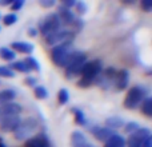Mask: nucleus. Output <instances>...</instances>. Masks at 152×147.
<instances>
[{
    "mask_svg": "<svg viewBox=\"0 0 152 147\" xmlns=\"http://www.w3.org/2000/svg\"><path fill=\"white\" fill-rule=\"evenodd\" d=\"M128 79H129V75H128V71L127 70H121L120 72H118L115 75V80H116V87L118 90H124L127 86H128Z\"/></svg>",
    "mask_w": 152,
    "mask_h": 147,
    "instance_id": "4468645a",
    "label": "nucleus"
},
{
    "mask_svg": "<svg viewBox=\"0 0 152 147\" xmlns=\"http://www.w3.org/2000/svg\"><path fill=\"white\" fill-rule=\"evenodd\" d=\"M140 127H139V124L137 123H135V122H131V123H128L126 126V131L127 132H129V134H131V132H135V131H137V130H139Z\"/></svg>",
    "mask_w": 152,
    "mask_h": 147,
    "instance_id": "c85d7f7f",
    "label": "nucleus"
},
{
    "mask_svg": "<svg viewBox=\"0 0 152 147\" xmlns=\"http://www.w3.org/2000/svg\"><path fill=\"white\" fill-rule=\"evenodd\" d=\"M87 147H96V146H94L92 143H88V145H87Z\"/></svg>",
    "mask_w": 152,
    "mask_h": 147,
    "instance_id": "e433bc0d",
    "label": "nucleus"
},
{
    "mask_svg": "<svg viewBox=\"0 0 152 147\" xmlns=\"http://www.w3.org/2000/svg\"><path fill=\"white\" fill-rule=\"evenodd\" d=\"M145 99V88L142 86H135L128 91L124 100V106L127 108H135Z\"/></svg>",
    "mask_w": 152,
    "mask_h": 147,
    "instance_id": "20e7f679",
    "label": "nucleus"
},
{
    "mask_svg": "<svg viewBox=\"0 0 152 147\" xmlns=\"http://www.w3.org/2000/svg\"><path fill=\"white\" fill-rule=\"evenodd\" d=\"M40 5H42V7L48 8V7L55 5V1H53V0H40Z\"/></svg>",
    "mask_w": 152,
    "mask_h": 147,
    "instance_id": "7c9ffc66",
    "label": "nucleus"
},
{
    "mask_svg": "<svg viewBox=\"0 0 152 147\" xmlns=\"http://www.w3.org/2000/svg\"><path fill=\"white\" fill-rule=\"evenodd\" d=\"M59 102L61 103V104H66L67 102H68V91H67L66 88H61L60 91H59Z\"/></svg>",
    "mask_w": 152,
    "mask_h": 147,
    "instance_id": "bb28decb",
    "label": "nucleus"
},
{
    "mask_svg": "<svg viewBox=\"0 0 152 147\" xmlns=\"http://www.w3.org/2000/svg\"><path fill=\"white\" fill-rule=\"evenodd\" d=\"M142 112L147 116L152 115V99L150 96L145 98V99L142 102Z\"/></svg>",
    "mask_w": 152,
    "mask_h": 147,
    "instance_id": "6ab92c4d",
    "label": "nucleus"
},
{
    "mask_svg": "<svg viewBox=\"0 0 152 147\" xmlns=\"http://www.w3.org/2000/svg\"><path fill=\"white\" fill-rule=\"evenodd\" d=\"M74 114H75V121L77 122L79 124H84V123H86V119H84V114L81 112L80 110H74Z\"/></svg>",
    "mask_w": 152,
    "mask_h": 147,
    "instance_id": "cd10ccee",
    "label": "nucleus"
},
{
    "mask_svg": "<svg viewBox=\"0 0 152 147\" xmlns=\"http://www.w3.org/2000/svg\"><path fill=\"white\" fill-rule=\"evenodd\" d=\"M0 76H3V78H13L15 74H13V71L11 68H8V67L0 66Z\"/></svg>",
    "mask_w": 152,
    "mask_h": 147,
    "instance_id": "a878e982",
    "label": "nucleus"
},
{
    "mask_svg": "<svg viewBox=\"0 0 152 147\" xmlns=\"http://www.w3.org/2000/svg\"><path fill=\"white\" fill-rule=\"evenodd\" d=\"M71 36V32L67 31V29H58V31L52 32L51 35L45 36L47 39V44L52 46V44H61L64 42H68V37Z\"/></svg>",
    "mask_w": 152,
    "mask_h": 147,
    "instance_id": "1a4fd4ad",
    "label": "nucleus"
},
{
    "mask_svg": "<svg viewBox=\"0 0 152 147\" xmlns=\"http://www.w3.org/2000/svg\"><path fill=\"white\" fill-rule=\"evenodd\" d=\"M104 147H126V139L121 135L113 134L112 137H110V139L105 142Z\"/></svg>",
    "mask_w": 152,
    "mask_h": 147,
    "instance_id": "2eb2a0df",
    "label": "nucleus"
},
{
    "mask_svg": "<svg viewBox=\"0 0 152 147\" xmlns=\"http://www.w3.org/2000/svg\"><path fill=\"white\" fill-rule=\"evenodd\" d=\"M58 29H60V19L56 13H50L42 23L40 31L44 36H48V35H51L52 32L58 31Z\"/></svg>",
    "mask_w": 152,
    "mask_h": 147,
    "instance_id": "423d86ee",
    "label": "nucleus"
},
{
    "mask_svg": "<svg viewBox=\"0 0 152 147\" xmlns=\"http://www.w3.org/2000/svg\"><path fill=\"white\" fill-rule=\"evenodd\" d=\"M72 54V43L64 42L61 44H58L52 50V60L56 66L59 67H66L67 62H68L69 56Z\"/></svg>",
    "mask_w": 152,
    "mask_h": 147,
    "instance_id": "f03ea898",
    "label": "nucleus"
},
{
    "mask_svg": "<svg viewBox=\"0 0 152 147\" xmlns=\"http://www.w3.org/2000/svg\"><path fill=\"white\" fill-rule=\"evenodd\" d=\"M24 4V1L23 0H19V1H12V10H20L21 8V5Z\"/></svg>",
    "mask_w": 152,
    "mask_h": 147,
    "instance_id": "473e14b6",
    "label": "nucleus"
},
{
    "mask_svg": "<svg viewBox=\"0 0 152 147\" xmlns=\"http://www.w3.org/2000/svg\"><path fill=\"white\" fill-rule=\"evenodd\" d=\"M15 55L16 54L12 50H10V48H5V47L0 48V58H3L4 60H13Z\"/></svg>",
    "mask_w": 152,
    "mask_h": 147,
    "instance_id": "aec40b11",
    "label": "nucleus"
},
{
    "mask_svg": "<svg viewBox=\"0 0 152 147\" xmlns=\"http://www.w3.org/2000/svg\"><path fill=\"white\" fill-rule=\"evenodd\" d=\"M21 112V107L18 103H4L0 104V121L10 115H19Z\"/></svg>",
    "mask_w": 152,
    "mask_h": 147,
    "instance_id": "9d476101",
    "label": "nucleus"
},
{
    "mask_svg": "<svg viewBox=\"0 0 152 147\" xmlns=\"http://www.w3.org/2000/svg\"><path fill=\"white\" fill-rule=\"evenodd\" d=\"M12 68H15L16 71H20V72H29L31 70L28 68V66L26 64L24 60H19V62H13L12 63Z\"/></svg>",
    "mask_w": 152,
    "mask_h": 147,
    "instance_id": "412c9836",
    "label": "nucleus"
},
{
    "mask_svg": "<svg viewBox=\"0 0 152 147\" xmlns=\"http://www.w3.org/2000/svg\"><path fill=\"white\" fill-rule=\"evenodd\" d=\"M150 137V132L145 129H139L137 131L132 132L128 138V147H143V143Z\"/></svg>",
    "mask_w": 152,
    "mask_h": 147,
    "instance_id": "0eeeda50",
    "label": "nucleus"
},
{
    "mask_svg": "<svg viewBox=\"0 0 152 147\" xmlns=\"http://www.w3.org/2000/svg\"><path fill=\"white\" fill-rule=\"evenodd\" d=\"M107 124L110 126L108 129H118L123 124V119L118 118V116H112V118L107 119Z\"/></svg>",
    "mask_w": 152,
    "mask_h": 147,
    "instance_id": "4be33fe9",
    "label": "nucleus"
},
{
    "mask_svg": "<svg viewBox=\"0 0 152 147\" xmlns=\"http://www.w3.org/2000/svg\"><path fill=\"white\" fill-rule=\"evenodd\" d=\"M24 62H26V64L28 66V68H29V70H37V71L40 70L39 62H37L35 58H27Z\"/></svg>",
    "mask_w": 152,
    "mask_h": 147,
    "instance_id": "5701e85b",
    "label": "nucleus"
},
{
    "mask_svg": "<svg viewBox=\"0 0 152 147\" xmlns=\"http://www.w3.org/2000/svg\"><path fill=\"white\" fill-rule=\"evenodd\" d=\"M143 147H152V139H151V137H148L147 139L144 140V143H143Z\"/></svg>",
    "mask_w": 152,
    "mask_h": 147,
    "instance_id": "72a5a7b5",
    "label": "nucleus"
},
{
    "mask_svg": "<svg viewBox=\"0 0 152 147\" xmlns=\"http://www.w3.org/2000/svg\"><path fill=\"white\" fill-rule=\"evenodd\" d=\"M35 94H36V96L39 98V99H45V98L48 96L47 90H45L44 87H42V86L35 87Z\"/></svg>",
    "mask_w": 152,
    "mask_h": 147,
    "instance_id": "393cba45",
    "label": "nucleus"
},
{
    "mask_svg": "<svg viewBox=\"0 0 152 147\" xmlns=\"http://www.w3.org/2000/svg\"><path fill=\"white\" fill-rule=\"evenodd\" d=\"M92 132H94V135L96 137V139L103 140V142H107V140L110 139V137L113 135L111 129H108V127H95V129L92 130Z\"/></svg>",
    "mask_w": 152,
    "mask_h": 147,
    "instance_id": "ddd939ff",
    "label": "nucleus"
},
{
    "mask_svg": "<svg viewBox=\"0 0 152 147\" xmlns=\"http://www.w3.org/2000/svg\"><path fill=\"white\" fill-rule=\"evenodd\" d=\"M16 20H18V16L15 13H8V15H5L3 18V21H4L5 26H12V24L16 23Z\"/></svg>",
    "mask_w": 152,
    "mask_h": 147,
    "instance_id": "b1692460",
    "label": "nucleus"
},
{
    "mask_svg": "<svg viewBox=\"0 0 152 147\" xmlns=\"http://www.w3.org/2000/svg\"><path fill=\"white\" fill-rule=\"evenodd\" d=\"M12 48L15 51H19V52H23V54H31L34 51V46L27 42H13Z\"/></svg>",
    "mask_w": 152,
    "mask_h": 147,
    "instance_id": "f3484780",
    "label": "nucleus"
},
{
    "mask_svg": "<svg viewBox=\"0 0 152 147\" xmlns=\"http://www.w3.org/2000/svg\"><path fill=\"white\" fill-rule=\"evenodd\" d=\"M35 129H36V121L31 116L24 119V122H20V124L18 126V129L15 130V137L19 140H24L27 138H29L34 134Z\"/></svg>",
    "mask_w": 152,
    "mask_h": 147,
    "instance_id": "39448f33",
    "label": "nucleus"
},
{
    "mask_svg": "<svg viewBox=\"0 0 152 147\" xmlns=\"http://www.w3.org/2000/svg\"><path fill=\"white\" fill-rule=\"evenodd\" d=\"M26 147H50V142H48L45 135L40 134L36 135V137L29 138L26 142Z\"/></svg>",
    "mask_w": 152,
    "mask_h": 147,
    "instance_id": "9b49d317",
    "label": "nucleus"
},
{
    "mask_svg": "<svg viewBox=\"0 0 152 147\" xmlns=\"http://www.w3.org/2000/svg\"><path fill=\"white\" fill-rule=\"evenodd\" d=\"M60 12H59V19H60V21H63V23H66V24H72L75 21V16H74V13L71 12V11L68 10V8H66V7H60Z\"/></svg>",
    "mask_w": 152,
    "mask_h": 147,
    "instance_id": "dca6fc26",
    "label": "nucleus"
},
{
    "mask_svg": "<svg viewBox=\"0 0 152 147\" xmlns=\"http://www.w3.org/2000/svg\"><path fill=\"white\" fill-rule=\"evenodd\" d=\"M88 140H87L86 135L81 131H74L71 135V145L72 147H87L88 145Z\"/></svg>",
    "mask_w": 152,
    "mask_h": 147,
    "instance_id": "f8f14e48",
    "label": "nucleus"
},
{
    "mask_svg": "<svg viewBox=\"0 0 152 147\" xmlns=\"http://www.w3.org/2000/svg\"><path fill=\"white\" fill-rule=\"evenodd\" d=\"M7 4H12V0H0V5H7Z\"/></svg>",
    "mask_w": 152,
    "mask_h": 147,
    "instance_id": "c9c22d12",
    "label": "nucleus"
},
{
    "mask_svg": "<svg viewBox=\"0 0 152 147\" xmlns=\"http://www.w3.org/2000/svg\"><path fill=\"white\" fill-rule=\"evenodd\" d=\"M142 7L144 8V11L150 12V11L152 10V0H143V1H142Z\"/></svg>",
    "mask_w": 152,
    "mask_h": 147,
    "instance_id": "c756f323",
    "label": "nucleus"
},
{
    "mask_svg": "<svg viewBox=\"0 0 152 147\" xmlns=\"http://www.w3.org/2000/svg\"><path fill=\"white\" fill-rule=\"evenodd\" d=\"M13 98H15V91L13 90H1L0 91V104L11 103V100Z\"/></svg>",
    "mask_w": 152,
    "mask_h": 147,
    "instance_id": "a211bd4d",
    "label": "nucleus"
},
{
    "mask_svg": "<svg viewBox=\"0 0 152 147\" xmlns=\"http://www.w3.org/2000/svg\"><path fill=\"white\" fill-rule=\"evenodd\" d=\"M87 63V56L84 52H72L69 56L68 62H67L66 67H67V75L71 76L76 75V74L81 72L84 64Z\"/></svg>",
    "mask_w": 152,
    "mask_h": 147,
    "instance_id": "7ed1b4c3",
    "label": "nucleus"
},
{
    "mask_svg": "<svg viewBox=\"0 0 152 147\" xmlns=\"http://www.w3.org/2000/svg\"><path fill=\"white\" fill-rule=\"evenodd\" d=\"M28 32H29V36H36V34H37V31L35 28H29Z\"/></svg>",
    "mask_w": 152,
    "mask_h": 147,
    "instance_id": "f704fd0d",
    "label": "nucleus"
},
{
    "mask_svg": "<svg viewBox=\"0 0 152 147\" xmlns=\"http://www.w3.org/2000/svg\"><path fill=\"white\" fill-rule=\"evenodd\" d=\"M76 8H77V11H79V13H84L86 12V10H87V7H86V4L84 3H81V1H79V3H76Z\"/></svg>",
    "mask_w": 152,
    "mask_h": 147,
    "instance_id": "2f4dec72",
    "label": "nucleus"
},
{
    "mask_svg": "<svg viewBox=\"0 0 152 147\" xmlns=\"http://www.w3.org/2000/svg\"><path fill=\"white\" fill-rule=\"evenodd\" d=\"M20 118L19 115H10L5 116L0 121V130L3 132H12L18 129V126L20 124Z\"/></svg>",
    "mask_w": 152,
    "mask_h": 147,
    "instance_id": "6e6552de",
    "label": "nucleus"
},
{
    "mask_svg": "<svg viewBox=\"0 0 152 147\" xmlns=\"http://www.w3.org/2000/svg\"><path fill=\"white\" fill-rule=\"evenodd\" d=\"M102 71V62L95 59V60H89L84 64L83 70H81V79L79 80V86L87 87L91 84V82L96 78Z\"/></svg>",
    "mask_w": 152,
    "mask_h": 147,
    "instance_id": "f257e3e1",
    "label": "nucleus"
}]
</instances>
